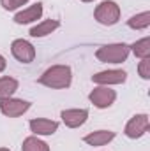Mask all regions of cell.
<instances>
[{"label":"cell","mask_w":150,"mask_h":151,"mask_svg":"<svg viewBox=\"0 0 150 151\" xmlns=\"http://www.w3.org/2000/svg\"><path fill=\"white\" fill-rule=\"evenodd\" d=\"M71 81H73V74H71L69 65H53L39 77L41 84H44L48 88H53V90L69 88Z\"/></svg>","instance_id":"cell-1"},{"label":"cell","mask_w":150,"mask_h":151,"mask_svg":"<svg viewBox=\"0 0 150 151\" xmlns=\"http://www.w3.org/2000/svg\"><path fill=\"white\" fill-rule=\"evenodd\" d=\"M131 49L127 44H108V46H103L95 51V56L97 60L104 62V63H122L127 60Z\"/></svg>","instance_id":"cell-2"},{"label":"cell","mask_w":150,"mask_h":151,"mask_svg":"<svg viewBox=\"0 0 150 151\" xmlns=\"http://www.w3.org/2000/svg\"><path fill=\"white\" fill-rule=\"evenodd\" d=\"M94 18H95L101 25L111 27L115 23H118V19H120V7H118L117 2H113V0H104V2H101V4L95 7Z\"/></svg>","instance_id":"cell-3"},{"label":"cell","mask_w":150,"mask_h":151,"mask_svg":"<svg viewBox=\"0 0 150 151\" xmlns=\"http://www.w3.org/2000/svg\"><path fill=\"white\" fill-rule=\"evenodd\" d=\"M11 53H12V56H14L18 62H21V63H32L34 58H36V47H34L28 40H25V39H16V40H12V44H11Z\"/></svg>","instance_id":"cell-4"},{"label":"cell","mask_w":150,"mask_h":151,"mask_svg":"<svg viewBox=\"0 0 150 151\" xmlns=\"http://www.w3.org/2000/svg\"><path fill=\"white\" fill-rule=\"evenodd\" d=\"M88 99H90V102H92L95 107L106 109V107H110L113 102H115L117 93H115V90L108 88V86H97V88H94V90L90 91Z\"/></svg>","instance_id":"cell-5"},{"label":"cell","mask_w":150,"mask_h":151,"mask_svg":"<svg viewBox=\"0 0 150 151\" xmlns=\"http://www.w3.org/2000/svg\"><path fill=\"white\" fill-rule=\"evenodd\" d=\"M147 130H149V116L147 114H136L127 121L124 134L129 139H140Z\"/></svg>","instance_id":"cell-6"},{"label":"cell","mask_w":150,"mask_h":151,"mask_svg":"<svg viewBox=\"0 0 150 151\" xmlns=\"http://www.w3.org/2000/svg\"><path fill=\"white\" fill-rule=\"evenodd\" d=\"M30 109V102L27 100H21V99H5V100H0V111L2 114L9 116V118H18L21 114H25Z\"/></svg>","instance_id":"cell-7"},{"label":"cell","mask_w":150,"mask_h":151,"mask_svg":"<svg viewBox=\"0 0 150 151\" xmlns=\"http://www.w3.org/2000/svg\"><path fill=\"white\" fill-rule=\"evenodd\" d=\"M127 79V74L124 70H104V72H97L92 76V81L101 84V86H108V84H120Z\"/></svg>","instance_id":"cell-8"},{"label":"cell","mask_w":150,"mask_h":151,"mask_svg":"<svg viewBox=\"0 0 150 151\" xmlns=\"http://www.w3.org/2000/svg\"><path fill=\"white\" fill-rule=\"evenodd\" d=\"M60 116H62V121L66 123V127L78 128V127H81L87 121L88 111L87 109H66V111H62Z\"/></svg>","instance_id":"cell-9"},{"label":"cell","mask_w":150,"mask_h":151,"mask_svg":"<svg viewBox=\"0 0 150 151\" xmlns=\"http://www.w3.org/2000/svg\"><path fill=\"white\" fill-rule=\"evenodd\" d=\"M41 16H42V4L37 2V4H34V5H30V7L20 11V12L14 16V21H16L18 25H25V23L37 21Z\"/></svg>","instance_id":"cell-10"},{"label":"cell","mask_w":150,"mask_h":151,"mask_svg":"<svg viewBox=\"0 0 150 151\" xmlns=\"http://www.w3.org/2000/svg\"><path fill=\"white\" fill-rule=\"evenodd\" d=\"M58 128V123L53 119H46V118H37L30 121V130L36 135H51L55 134Z\"/></svg>","instance_id":"cell-11"},{"label":"cell","mask_w":150,"mask_h":151,"mask_svg":"<svg viewBox=\"0 0 150 151\" xmlns=\"http://www.w3.org/2000/svg\"><path fill=\"white\" fill-rule=\"evenodd\" d=\"M113 139H115V132H111V130H97V132H92L83 137V141L90 146H104Z\"/></svg>","instance_id":"cell-12"},{"label":"cell","mask_w":150,"mask_h":151,"mask_svg":"<svg viewBox=\"0 0 150 151\" xmlns=\"http://www.w3.org/2000/svg\"><path fill=\"white\" fill-rule=\"evenodd\" d=\"M58 27H60V21H57V19H44V21H41L36 27L30 28V35L32 37H44V35H50L51 32H55Z\"/></svg>","instance_id":"cell-13"},{"label":"cell","mask_w":150,"mask_h":151,"mask_svg":"<svg viewBox=\"0 0 150 151\" xmlns=\"http://www.w3.org/2000/svg\"><path fill=\"white\" fill-rule=\"evenodd\" d=\"M18 90V81L14 77H0V100H5V99H11L12 93Z\"/></svg>","instance_id":"cell-14"},{"label":"cell","mask_w":150,"mask_h":151,"mask_svg":"<svg viewBox=\"0 0 150 151\" xmlns=\"http://www.w3.org/2000/svg\"><path fill=\"white\" fill-rule=\"evenodd\" d=\"M133 53H134V56H138V58H149L150 56V39L149 37H143L140 39L138 42H134L131 47H129Z\"/></svg>","instance_id":"cell-15"},{"label":"cell","mask_w":150,"mask_h":151,"mask_svg":"<svg viewBox=\"0 0 150 151\" xmlns=\"http://www.w3.org/2000/svg\"><path fill=\"white\" fill-rule=\"evenodd\" d=\"M21 151H50V146L44 141L37 139L36 135H30V137H27L23 141Z\"/></svg>","instance_id":"cell-16"},{"label":"cell","mask_w":150,"mask_h":151,"mask_svg":"<svg viewBox=\"0 0 150 151\" xmlns=\"http://www.w3.org/2000/svg\"><path fill=\"white\" fill-rule=\"evenodd\" d=\"M127 25H129L131 28H134V30H145L150 25V12L145 11V12H140V14L133 16V18L127 21Z\"/></svg>","instance_id":"cell-17"},{"label":"cell","mask_w":150,"mask_h":151,"mask_svg":"<svg viewBox=\"0 0 150 151\" xmlns=\"http://www.w3.org/2000/svg\"><path fill=\"white\" fill-rule=\"evenodd\" d=\"M27 2L28 0H0V4H2V7L5 11H14V9L21 7V5H25Z\"/></svg>","instance_id":"cell-18"},{"label":"cell","mask_w":150,"mask_h":151,"mask_svg":"<svg viewBox=\"0 0 150 151\" xmlns=\"http://www.w3.org/2000/svg\"><path fill=\"white\" fill-rule=\"evenodd\" d=\"M138 72L143 79H149L150 77V58H143L138 65Z\"/></svg>","instance_id":"cell-19"},{"label":"cell","mask_w":150,"mask_h":151,"mask_svg":"<svg viewBox=\"0 0 150 151\" xmlns=\"http://www.w3.org/2000/svg\"><path fill=\"white\" fill-rule=\"evenodd\" d=\"M5 65H7V63H5V58H4V56L0 55V72H2L4 69H5Z\"/></svg>","instance_id":"cell-20"},{"label":"cell","mask_w":150,"mask_h":151,"mask_svg":"<svg viewBox=\"0 0 150 151\" xmlns=\"http://www.w3.org/2000/svg\"><path fill=\"white\" fill-rule=\"evenodd\" d=\"M0 151H11V150H7V148H0Z\"/></svg>","instance_id":"cell-21"},{"label":"cell","mask_w":150,"mask_h":151,"mask_svg":"<svg viewBox=\"0 0 150 151\" xmlns=\"http://www.w3.org/2000/svg\"><path fill=\"white\" fill-rule=\"evenodd\" d=\"M81 2H94V0H81Z\"/></svg>","instance_id":"cell-22"}]
</instances>
